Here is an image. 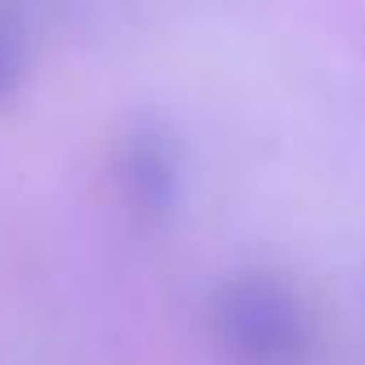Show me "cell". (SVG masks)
I'll use <instances>...</instances> for the list:
<instances>
[{
  "label": "cell",
  "instance_id": "1",
  "mask_svg": "<svg viewBox=\"0 0 365 365\" xmlns=\"http://www.w3.org/2000/svg\"><path fill=\"white\" fill-rule=\"evenodd\" d=\"M5 73H9V43L0 35V82H5Z\"/></svg>",
  "mask_w": 365,
  "mask_h": 365
}]
</instances>
